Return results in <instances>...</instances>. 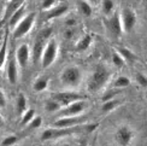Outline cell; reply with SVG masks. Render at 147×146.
<instances>
[{"label":"cell","instance_id":"obj_1","mask_svg":"<svg viewBox=\"0 0 147 146\" xmlns=\"http://www.w3.org/2000/svg\"><path fill=\"white\" fill-rule=\"evenodd\" d=\"M98 127L96 123L94 124H80L76 127H69V128H47L42 132L41 139L42 140H52V139H58L65 135H70L74 133H82V132H92Z\"/></svg>","mask_w":147,"mask_h":146},{"label":"cell","instance_id":"obj_2","mask_svg":"<svg viewBox=\"0 0 147 146\" xmlns=\"http://www.w3.org/2000/svg\"><path fill=\"white\" fill-rule=\"evenodd\" d=\"M110 76H111V74H110V71L105 66L102 65L98 66L88 80V83H87L88 91L89 92H98V91H100L109 82Z\"/></svg>","mask_w":147,"mask_h":146},{"label":"cell","instance_id":"obj_3","mask_svg":"<svg viewBox=\"0 0 147 146\" xmlns=\"http://www.w3.org/2000/svg\"><path fill=\"white\" fill-rule=\"evenodd\" d=\"M82 80V72L77 66H68L60 74V82L64 87L75 88L77 87Z\"/></svg>","mask_w":147,"mask_h":146},{"label":"cell","instance_id":"obj_4","mask_svg":"<svg viewBox=\"0 0 147 146\" xmlns=\"http://www.w3.org/2000/svg\"><path fill=\"white\" fill-rule=\"evenodd\" d=\"M58 54V44L54 40H51L47 42V45L45 46L44 51L41 54V65L44 69H47L54 63V60L57 58Z\"/></svg>","mask_w":147,"mask_h":146},{"label":"cell","instance_id":"obj_5","mask_svg":"<svg viewBox=\"0 0 147 146\" xmlns=\"http://www.w3.org/2000/svg\"><path fill=\"white\" fill-rule=\"evenodd\" d=\"M35 12H32L29 14L28 16L23 17L21 22L17 24L15 27V30H13V38L15 39H21L23 36H26L27 34H29V32L33 29V26L35 23Z\"/></svg>","mask_w":147,"mask_h":146},{"label":"cell","instance_id":"obj_6","mask_svg":"<svg viewBox=\"0 0 147 146\" xmlns=\"http://www.w3.org/2000/svg\"><path fill=\"white\" fill-rule=\"evenodd\" d=\"M86 109H87V103H86L83 99L78 100L75 103H71V104L63 106L60 110L57 112L58 117H66V116H80L82 115Z\"/></svg>","mask_w":147,"mask_h":146},{"label":"cell","instance_id":"obj_7","mask_svg":"<svg viewBox=\"0 0 147 146\" xmlns=\"http://www.w3.org/2000/svg\"><path fill=\"white\" fill-rule=\"evenodd\" d=\"M115 139L119 146H130L135 139V133L129 126H121L115 133Z\"/></svg>","mask_w":147,"mask_h":146},{"label":"cell","instance_id":"obj_8","mask_svg":"<svg viewBox=\"0 0 147 146\" xmlns=\"http://www.w3.org/2000/svg\"><path fill=\"white\" fill-rule=\"evenodd\" d=\"M51 99H53V100H56L57 103H59V104L62 105V107H63V106H66V105L71 104V103L82 100L83 95L78 94L76 92H71V91H62V92L52 93Z\"/></svg>","mask_w":147,"mask_h":146},{"label":"cell","instance_id":"obj_9","mask_svg":"<svg viewBox=\"0 0 147 146\" xmlns=\"http://www.w3.org/2000/svg\"><path fill=\"white\" fill-rule=\"evenodd\" d=\"M87 117L86 116H66V117H58L54 121L53 126L56 128H69V127H76L80 124H84Z\"/></svg>","mask_w":147,"mask_h":146},{"label":"cell","instance_id":"obj_10","mask_svg":"<svg viewBox=\"0 0 147 146\" xmlns=\"http://www.w3.org/2000/svg\"><path fill=\"white\" fill-rule=\"evenodd\" d=\"M121 20H122V26H123V30L125 33L130 32L134 29L136 24V15L131 9H124L121 12Z\"/></svg>","mask_w":147,"mask_h":146},{"label":"cell","instance_id":"obj_11","mask_svg":"<svg viewBox=\"0 0 147 146\" xmlns=\"http://www.w3.org/2000/svg\"><path fill=\"white\" fill-rule=\"evenodd\" d=\"M107 28L115 36H119L123 30V26H122V20H121V14L119 12H115V14L107 20Z\"/></svg>","mask_w":147,"mask_h":146},{"label":"cell","instance_id":"obj_12","mask_svg":"<svg viewBox=\"0 0 147 146\" xmlns=\"http://www.w3.org/2000/svg\"><path fill=\"white\" fill-rule=\"evenodd\" d=\"M29 58H30V48L27 44H22L16 51V60L18 65H20V68L22 69L26 68L28 65Z\"/></svg>","mask_w":147,"mask_h":146},{"label":"cell","instance_id":"obj_13","mask_svg":"<svg viewBox=\"0 0 147 146\" xmlns=\"http://www.w3.org/2000/svg\"><path fill=\"white\" fill-rule=\"evenodd\" d=\"M18 63L15 58L9 59V64L6 68V75H7V80L11 84H15L18 81Z\"/></svg>","mask_w":147,"mask_h":146},{"label":"cell","instance_id":"obj_14","mask_svg":"<svg viewBox=\"0 0 147 146\" xmlns=\"http://www.w3.org/2000/svg\"><path fill=\"white\" fill-rule=\"evenodd\" d=\"M68 9H69V6H68V4H66V3L57 5V6H54V7H52L51 10H48L46 18H47V20H52V18L60 17V16H63L66 11H68Z\"/></svg>","mask_w":147,"mask_h":146},{"label":"cell","instance_id":"obj_15","mask_svg":"<svg viewBox=\"0 0 147 146\" xmlns=\"http://www.w3.org/2000/svg\"><path fill=\"white\" fill-rule=\"evenodd\" d=\"M24 11H26V3H23L16 11H13V14H12V16L10 18V27L15 28L17 24L21 22V20L23 18V15H24Z\"/></svg>","mask_w":147,"mask_h":146},{"label":"cell","instance_id":"obj_16","mask_svg":"<svg viewBox=\"0 0 147 146\" xmlns=\"http://www.w3.org/2000/svg\"><path fill=\"white\" fill-rule=\"evenodd\" d=\"M48 83H50V78L47 76H40L39 78L35 80V82L33 84V88H34L35 92H42V91L47 89Z\"/></svg>","mask_w":147,"mask_h":146},{"label":"cell","instance_id":"obj_17","mask_svg":"<svg viewBox=\"0 0 147 146\" xmlns=\"http://www.w3.org/2000/svg\"><path fill=\"white\" fill-rule=\"evenodd\" d=\"M28 109V101H27V97L23 93H20L16 99V110L18 115H22L24 111Z\"/></svg>","mask_w":147,"mask_h":146},{"label":"cell","instance_id":"obj_18","mask_svg":"<svg viewBox=\"0 0 147 146\" xmlns=\"http://www.w3.org/2000/svg\"><path fill=\"white\" fill-rule=\"evenodd\" d=\"M130 78L127 76H118L113 82V88L115 89H123L128 86H130Z\"/></svg>","mask_w":147,"mask_h":146},{"label":"cell","instance_id":"obj_19","mask_svg":"<svg viewBox=\"0 0 147 146\" xmlns=\"http://www.w3.org/2000/svg\"><path fill=\"white\" fill-rule=\"evenodd\" d=\"M90 44H92V36L90 35H86L77 42L76 50L77 51H86L90 46Z\"/></svg>","mask_w":147,"mask_h":146},{"label":"cell","instance_id":"obj_20","mask_svg":"<svg viewBox=\"0 0 147 146\" xmlns=\"http://www.w3.org/2000/svg\"><path fill=\"white\" fill-rule=\"evenodd\" d=\"M35 112L33 109H27L22 115H21V124L22 126H28V123L34 118Z\"/></svg>","mask_w":147,"mask_h":146},{"label":"cell","instance_id":"obj_21","mask_svg":"<svg viewBox=\"0 0 147 146\" xmlns=\"http://www.w3.org/2000/svg\"><path fill=\"white\" fill-rule=\"evenodd\" d=\"M7 40H9V38H7V34H6L5 39H4V41H3V45H1V47H0V69L3 68L4 64H5V62H6V51H7Z\"/></svg>","mask_w":147,"mask_h":146},{"label":"cell","instance_id":"obj_22","mask_svg":"<svg viewBox=\"0 0 147 146\" xmlns=\"http://www.w3.org/2000/svg\"><path fill=\"white\" fill-rule=\"evenodd\" d=\"M117 105H118L117 100H115V99H109V100H105V103L102 104L101 110H102L104 112H111V111L115 110L116 107H117Z\"/></svg>","mask_w":147,"mask_h":146},{"label":"cell","instance_id":"obj_23","mask_svg":"<svg viewBox=\"0 0 147 146\" xmlns=\"http://www.w3.org/2000/svg\"><path fill=\"white\" fill-rule=\"evenodd\" d=\"M115 3L113 0H102L101 1V10L105 15H110L113 11Z\"/></svg>","mask_w":147,"mask_h":146},{"label":"cell","instance_id":"obj_24","mask_svg":"<svg viewBox=\"0 0 147 146\" xmlns=\"http://www.w3.org/2000/svg\"><path fill=\"white\" fill-rule=\"evenodd\" d=\"M60 109H62V105L53 99H50L46 103V110L48 112H58Z\"/></svg>","mask_w":147,"mask_h":146},{"label":"cell","instance_id":"obj_25","mask_svg":"<svg viewBox=\"0 0 147 146\" xmlns=\"http://www.w3.org/2000/svg\"><path fill=\"white\" fill-rule=\"evenodd\" d=\"M80 10H81V12L86 17H89L92 15V12H93V9H92L89 3L84 1V0H82V1L80 3Z\"/></svg>","mask_w":147,"mask_h":146},{"label":"cell","instance_id":"obj_26","mask_svg":"<svg viewBox=\"0 0 147 146\" xmlns=\"http://www.w3.org/2000/svg\"><path fill=\"white\" fill-rule=\"evenodd\" d=\"M18 140H20V138H18L17 135H15V134L7 135L6 138H4V139H3V141H1V146H12V145H15Z\"/></svg>","mask_w":147,"mask_h":146},{"label":"cell","instance_id":"obj_27","mask_svg":"<svg viewBox=\"0 0 147 146\" xmlns=\"http://www.w3.org/2000/svg\"><path fill=\"white\" fill-rule=\"evenodd\" d=\"M42 126V117L41 116H34V118L28 123V128L29 129H38Z\"/></svg>","mask_w":147,"mask_h":146},{"label":"cell","instance_id":"obj_28","mask_svg":"<svg viewBox=\"0 0 147 146\" xmlns=\"http://www.w3.org/2000/svg\"><path fill=\"white\" fill-rule=\"evenodd\" d=\"M118 53L124 58V60H134V59L136 58L135 54H134L130 50H128V48H124V47H122L121 50L118 51Z\"/></svg>","mask_w":147,"mask_h":146},{"label":"cell","instance_id":"obj_29","mask_svg":"<svg viewBox=\"0 0 147 146\" xmlns=\"http://www.w3.org/2000/svg\"><path fill=\"white\" fill-rule=\"evenodd\" d=\"M124 58L121 56V54L117 52V51H115L112 53V63L116 65V66H123L124 65Z\"/></svg>","mask_w":147,"mask_h":146},{"label":"cell","instance_id":"obj_30","mask_svg":"<svg viewBox=\"0 0 147 146\" xmlns=\"http://www.w3.org/2000/svg\"><path fill=\"white\" fill-rule=\"evenodd\" d=\"M135 80H136V82L140 84L141 87H144V88H147V76L146 75H144V74H136V76H135Z\"/></svg>","mask_w":147,"mask_h":146},{"label":"cell","instance_id":"obj_31","mask_svg":"<svg viewBox=\"0 0 147 146\" xmlns=\"http://www.w3.org/2000/svg\"><path fill=\"white\" fill-rule=\"evenodd\" d=\"M57 3V0H42V5L41 7L42 10H51L52 7H54V4Z\"/></svg>","mask_w":147,"mask_h":146},{"label":"cell","instance_id":"obj_32","mask_svg":"<svg viewBox=\"0 0 147 146\" xmlns=\"http://www.w3.org/2000/svg\"><path fill=\"white\" fill-rule=\"evenodd\" d=\"M7 105V100H6V95L3 89H0V109H4Z\"/></svg>","mask_w":147,"mask_h":146},{"label":"cell","instance_id":"obj_33","mask_svg":"<svg viewBox=\"0 0 147 146\" xmlns=\"http://www.w3.org/2000/svg\"><path fill=\"white\" fill-rule=\"evenodd\" d=\"M4 124H5V121H4V117L0 115V128H3L4 127Z\"/></svg>","mask_w":147,"mask_h":146},{"label":"cell","instance_id":"obj_34","mask_svg":"<svg viewBox=\"0 0 147 146\" xmlns=\"http://www.w3.org/2000/svg\"><path fill=\"white\" fill-rule=\"evenodd\" d=\"M62 146H71V145H69V144H64V145H62Z\"/></svg>","mask_w":147,"mask_h":146},{"label":"cell","instance_id":"obj_35","mask_svg":"<svg viewBox=\"0 0 147 146\" xmlns=\"http://www.w3.org/2000/svg\"><path fill=\"white\" fill-rule=\"evenodd\" d=\"M15 1H16V0H11V4H13Z\"/></svg>","mask_w":147,"mask_h":146},{"label":"cell","instance_id":"obj_36","mask_svg":"<svg viewBox=\"0 0 147 146\" xmlns=\"http://www.w3.org/2000/svg\"><path fill=\"white\" fill-rule=\"evenodd\" d=\"M145 97H146V99H147V91H146V93H145Z\"/></svg>","mask_w":147,"mask_h":146},{"label":"cell","instance_id":"obj_37","mask_svg":"<svg viewBox=\"0 0 147 146\" xmlns=\"http://www.w3.org/2000/svg\"><path fill=\"white\" fill-rule=\"evenodd\" d=\"M146 71H147V64H146Z\"/></svg>","mask_w":147,"mask_h":146}]
</instances>
